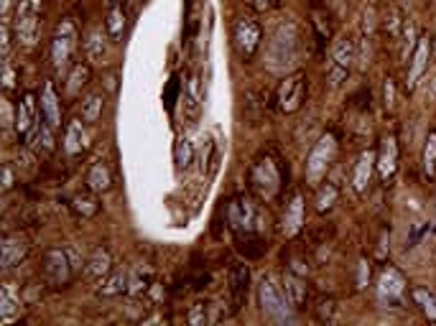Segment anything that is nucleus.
I'll list each match as a JSON object with an SVG mask.
<instances>
[{
  "label": "nucleus",
  "instance_id": "nucleus-1",
  "mask_svg": "<svg viewBox=\"0 0 436 326\" xmlns=\"http://www.w3.org/2000/svg\"><path fill=\"white\" fill-rule=\"evenodd\" d=\"M225 220L227 229L235 237V248L247 257L258 260L271 248V232H273V220L268 217L263 201L253 194H233L225 201Z\"/></svg>",
  "mask_w": 436,
  "mask_h": 326
},
{
  "label": "nucleus",
  "instance_id": "nucleus-2",
  "mask_svg": "<svg viewBox=\"0 0 436 326\" xmlns=\"http://www.w3.org/2000/svg\"><path fill=\"white\" fill-rule=\"evenodd\" d=\"M289 189V166L278 150H261L247 166V192L263 204L281 201Z\"/></svg>",
  "mask_w": 436,
  "mask_h": 326
},
{
  "label": "nucleus",
  "instance_id": "nucleus-3",
  "mask_svg": "<svg viewBox=\"0 0 436 326\" xmlns=\"http://www.w3.org/2000/svg\"><path fill=\"white\" fill-rule=\"evenodd\" d=\"M258 301H261V311L268 321H275V324H286V321H294V304L291 298L286 296L283 285L275 283L273 276H266L258 285Z\"/></svg>",
  "mask_w": 436,
  "mask_h": 326
},
{
  "label": "nucleus",
  "instance_id": "nucleus-4",
  "mask_svg": "<svg viewBox=\"0 0 436 326\" xmlns=\"http://www.w3.org/2000/svg\"><path fill=\"white\" fill-rule=\"evenodd\" d=\"M306 97H309V77H306V71H294L289 77H283L281 85L275 87V107L281 113L301 110Z\"/></svg>",
  "mask_w": 436,
  "mask_h": 326
},
{
  "label": "nucleus",
  "instance_id": "nucleus-5",
  "mask_svg": "<svg viewBox=\"0 0 436 326\" xmlns=\"http://www.w3.org/2000/svg\"><path fill=\"white\" fill-rule=\"evenodd\" d=\"M41 278L51 288H67L74 281V268L64 248H49L41 257Z\"/></svg>",
  "mask_w": 436,
  "mask_h": 326
},
{
  "label": "nucleus",
  "instance_id": "nucleus-6",
  "mask_svg": "<svg viewBox=\"0 0 436 326\" xmlns=\"http://www.w3.org/2000/svg\"><path fill=\"white\" fill-rule=\"evenodd\" d=\"M261 41H263V31L261 26H258V21L255 18H250V15H243V18H238L233 26V49L235 54H238L240 62H253L255 54H258V49H261Z\"/></svg>",
  "mask_w": 436,
  "mask_h": 326
},
{
  "label": "nucleus",
  "instance_id": "nucleus-7",
  "mask_svg": "<svg viewBox=\"0 0 436 326\" xmlns=\"http://www.w3.org/2000/svg\"><path fill=\"white\" fill-rule=\"evenodd\" d=\"M337 150H339V143L334 133H324L317 141V146L311 148L309 158H306V176H309L311 186H317L327 176V169L334 163Z\"/></svg>",
  "mask_w": 436,
  "mask_h": 326
},
{
  "label": "nucleus",
  "instance_id": "nucleus-8",
  "mask_svg": "<svg viewBox=\"0 0 436 326\" xmlns=\"http://www.w3.org/2000/svg\"><path fill=\"white\" fill-rule=\"evenodd\" d=\"M74 51H77V29L71 21H62L54 38H51V64H54V69H67L71 64Z\"/></svg>",
  "mask_w": 436,
  "mask_h": 326
},
{
  "label": "nucleus",
  "instance_id": "nucleus-9",
  "mask_svg": "<svg viewBox=\"0 0 436 326\" xmlns=\"http://www.w3.org/2000/svg\"><path fill=\"white\" fill-rule=\"evenodd\" d=\"M398 158H401V146H398V135L388 133L380 138L378 153H375V169L383 184H390L398 171Z\"/></svg>",
  "mask_w": 436,
  "mask_h": 326
},
{
  "label": "nucleus",
  "instance_id": "nucleus-10",
  "mask_svg": "<svg viewBox=\"0 0 436 326\" xmlns=\"http://www.w3.org/2000/svg\"><path fill=\"white\" fill-rule=\"evenodd\" d=\"M39 15H41V0H21L15 8V36L18 43H34L39 34Z\"/></svg>",
  "mask_w": 436,
  "mask_h": 326
},
{
  "label": "nucleus",
  "instance_id": "nucleus-11",
  "mask_svg": "<svg viewBox=\"0 0 436 326\" xmlns=\"http://www.w3.org/2000/svg\"><path fill=\"white\" fill-rule=\"evenodd\" d=\"M375 288H378V296L386 301V304H393L398 306L403 301V296L408 293V283L403 273L393 265H386V268L380 270L378 281H375Z\"/></svg>",
  "mask_w": 436,
  "mask_h": 326
},
{
  "label": "nucleus",
  "instance_id": "nucleus-12",
  "mask_svg": "<svg viewBox=\"0 0 436 326\" xmlns=\"http://www.w3.org/2000/svg\"><path fill=\"white\" fill-rule=\"evenodd\" d=\"M31 253V240L26 234L15 232L3 237V248H0V262L3 270H13L15 265H21Z\"/></svg>",
  "mask_w": 436,
  "mask_h": 326
},
{
  "label": "nucleus",
  "instance_id": "nucleus-13",
  "mask_svg": "<svg viewBox=\"0 0 436 326\" xmlns=\"http://www.w3.org/2000/svg\"><path fill=\"white\" fill-rule=\"evenodd\" d=\"M227 283H230V301H233V311H240L247 301V285H250V268H247L245 262H233V265H230Z\"/></svg>",
  "mask_w": 436,
  "mask_h": 326
},
{
  "label": "nucleus",
  "instance_id": "nucleus-14",
  "mask_svg": "<svg viewBox=\"0 0 436 326\" xmlns=\"http://www.w3.org/2000/svg\"><path fill=\"white\" fill-rule=\"evenodd\" d=\"M39 107H41L43 120L54 130H62V94L57 92L54 82H43L41 94H39Z\"/></svg>",
  "mask_w": 436,
  "mask_h": 326
},
{
  "label": "nucleus",
  "instance_id": "nucleus-15",
  "mask_svg": "<svg viewBox=\"0 0 436 326\" xmlns=\"http://www.w3.org/2000/svg\"><path fill=\"white\" fill-rule=\"evenodd\" d=\"M39 115H41L39 97L34 92H26L15 102V130H18V135H29L39 122Z\"/></svg>",
  "mask_w": 436,
  "mask_h": 326
},
{
  "label": "nucleus",
  "instance_id": "nucleus-16",
  "mask_svg": "<svg viewBox=\"0 0 436 326\" xmlns=\"http://www.w3.org/2000/svg\"><path fill=\"white\" fill-rule=\"evenodd\" d=\"M431 49H434V43L426 34L418 36V43H416L414 49V57L408 62V77H406V85L408 90H414L416 82L423 77V71L429 69V57H431Z\"/></svg>",
  "mask_w": 436,
  "mask_h": 326
},
{
  "label": "nucleus",
  "instance_id": "nucleus-17",
  "mask_svg": "<svg viewBox=\"0 0 436 326\" xmlns=\"http://www.w3.org/2000/svg\"><path fill=\"white\" fill-rule=\"evenodd\" d=\"M283 232L286 237H296V234L304 229V197L301 192H294L286 204V212H283Z\"/></svg>",
  "mask_w": 436,
  "mask_h": 326
},
{
  "label": "nucleus",
  "instance_id": "nucleus-18",
  "mask_svg": "<svg viewBox=\"0 0 436 326\" xmlns=\"http://www.w3.org/2000/svg\"><path fill=\"white\" fill-rule=\"evenodd\" d=\"M283 291L291 298L294 309H304V306L309 304V285H306V278H304L301 273L289 270V273L283 276Z\"/></svg>",
  "mask_w": 436,
  "mask_h": 326
},
{
  "label": "nucleus",
  "instance_id": "nucleus-19",
  "mask_svg": "<svg viewBox=\"0 0 436 326\" xmlns=\"http://www.w3.org/2000/svg\"><path fill=\"white\" fill-rule=\"evenodd\" d=\"M110 273H113V255L105 248H95L85 265V276L90 281H105Z\"/></svg>",
  "mask_w": 436,
  "mask_h": 326
},
{
  "label": "nucleus",
  "instance_id": "nucleus-20",
  "mask_svg": "<svg viewBox=\"0 0 436 326\" xmlns=\"http://www.w3.org/2000/svg\"><path fill=\"white\" fill-rule=\"evenodd\" d=\"M64 153L69 158H77L85 153V120L77 118L64 130Z\"/></svg>",
  "mask_w": 436,
  "mask_h": 326
},
{
  "label": "nucleus",
  "instance_id": "nucleus-21",
  "mask_svg": "<svg viewBox=\"0 0 436 326\" xmlns=\"http://www.w3.org/2000/svg\"><path fill=\"white\" fill-rule=\"evenodd\" d=\"M90 77H92V69L87 64H71L69 77H67V82H64V97L77 99L79 92L90 85Z\"/></svg>",
  "mask_w": 436,
  "mask_h": 326
},
{
  "label": "nucleus",
  "instance_id": "nucleus-22",
  "mask_svg": "<svg viewBox=\"0 0 436 326\" xmlns=\"http://www.w3.org/2000/svg\"><path fill=\"white\" fill-rule=\"evenodd\" d=\"M373 169H375V156L373 153H362L352 169V189L357 194H362L370 186V178H373Z\"/></svg>",
  "mask_w": 436,
  "mask_h": 326
},
{
  "label": "nucleus",
  "instance_id": "nucleus-23",
  "mask_svg": "<svg viewBox=\"0 0 436 326\" xmlns=\"http://www.w3.org/2000/svg\"><path fill=\"white\" fill-rule=\"evenodd\" d=\"M87 189L95 194H105L113 189V171L107 169V163H92L90 173H87Z\"/></svg>",
  "mask_w": 436,
  "mask_h": 326
},
{
  "label": "nucleus",
  "instance_id": "nucleus-24",
  "mask_svg": "<svg viewBox=\"0 0 436 326\" xmlns=\"http://www.w3.org/2000/svg\"><path fill=\"white\" fill-rule=\"evenodd\" d=\"M408 296H411L414 306L426 316V319L436 321V293H431L429 288H423V285H411V288H408Z\"/></svg>",
  "mask_w": 436,
  "mask_h": 326
},
{
  "label": "nucleus",
  "instance_id": "nucleus-25",
  "mask_svg": "<svg viewBox=\"0 0 436 326\" xmlns=\"http://www.w3.org/2000/svg\"><path fill=\"white\" fill-rule=\"evenodd\" d=\"M71 212L79 214V217H85V220H90V217H95V214L100 212V204H97V194L95 192H79L77 197L71 199Z\"/></svg>",
  "mask_w": 436,
  "mask_h": 326
},
{
  "label": "nucleus",
  "instance_id": "nucleus-26",
  "mask_svg": "<svg viewBox=\"0 0 436 326\" xmlns=\"http://www.w3.org/2000/svg\"><path fill=\"white\" fill-rule=\"evenodd\" d=\"M186 113H189V120H197L199 107H202V79L199 74H191L189 85H186Z\"/></svg>",
  "mask_w": 436,
  "mask_h": 326
},
{
  "label": "nucleus",
  "instance_id": "nucleus-27",
  "mask_svg": "<svg viewBox=\"0 0 436 326\" xmlns=\"http://www.w3.org/2000/svg\"><path fill=\"white\" fill-rule=\"evenodd\" d=\"M125 26H128L125 10H123V6H118V3H115V6L110 8V13H107V18H105V34L115 41V38H120V36H123Z\"/></svg>",
  "mask_w": 436,
  "mask_h": 326
},
{
  "label": "nucleus",
  "instance_id": "nucleus-28",
  "mask_svg": "<svg viewBox=\"0 0 436 326\" xmlns=\"http://www.w3.org/2000/svg\"><path fill=\"white\" fill-rule=\"evenodd\" d=\"M421 166H423V176H426V181H434L436 178V130H431V133L426 135Z\"/></svg>",
  "mask_w": 436,
  "mask_h": 326
},
{
  "label": "nucleus",
  "instance_id": "nucleus-29",
  "mask_svg": "<svg viewBox=\"0 0 436 326\" xmlns=\"http://www.w3.org/2000/svg\"><path fill=\"white\" fill-rule=\"evenodd\" d=\"M21 306V293L13 296V285L6 283L3 291H0V311H3V324H11L13 321V311Z\"/></svg>",
  "mask_w": 436,
  "mask_h": 326
},
{
  "label": "nucleus",
  "instance_id": "nucleus-30",
  "mask_svg": "<svg viewBox=\"0 0 436 326\" xmlns=\"http://www.w3.org/2000/svg\"><path fill=\"white\" fill-rule=\"evenodd\" d=\"M105 113V97L100 92L90 94V97L82 102V120L85 122H97Z\"/></svg>",
  "mask_w": 436,
  "mask_h": 326
},
{
  "label": "nucleus",
  "instance_id": "nucleus-31",
  "mask_svg": "<svg viewBox=\"0 0 436 326\" xmlns=\"http://www.w3.org/2000/svg\"><path fill=\"white\" fill-rule=\"evenodd\" d=\"M337 199H339V189H337V186L329 184V181H324V184L317 189V199H314V204H317V212L319 214L329 212Z\"/></svg>",
  "mask_w": 436,
  "mask_h": 326
},
{
  "label": "nucleus",
  "instance_id": "nucleus-32",
  "mask_svg": "<svg viewBox=\"0 0 436 326\" xmlns=\"http://www.w3.org/2000/svg\"><path fill=\"white\" fill-rule=\"evenodd\" d=\"M123 291H128V278L120 270H113L100 285V296H120Z\"/></svg>",
  "mask_w": 436,
  "mask_h": 326
},
{
  "label": "nucleus",
  "instance_id": "nucleus-33",
  "mask_svg": "<svg viewBox=\"0 0 436 326\" xmlns=\"http://www.w3.org/2000/svg\"><path fill=\"white\" fill-rule=\"evenodd\" d=\"M85 54L90 62H95V59H100L102 54H105V34H102V29H95L87 34L85 38Z\"/></svg>",
  "mask_w": 436,
  "mask_h": 326
},
{
  "label": "nucleus",
  "instance_id": "nucleus-34",
  "mask_svg": "<svg viewBox=\"0 0 436 326\" xmlns=\"http://www.w3.org/2000/svg\"><path fill=\"white\" fill-rule=\"evenodd\" d=\"M191 161H194V148H191L189 141H184V138H179L174 146V163L176 169H186V166H191Z\"/></svg>",
  "mask_w": 436,
  "mask_h": 326
},
{
  "label": "nucleus",
  "instance_id": "nucleus-35",
  "mask_svg": "<svg viewBox=\"0 0 436 326\" xmlns=\"http://www.w3.org/2000/svg\"><path fill=\"white\" fill-rule=\"evenodd\" d=\"M179 94H182V82H179V74H171L169 82H166V90H163V107L174 113L176 102H179Z\"/></svg>",
  "mask_w": 436,
  "mask_h": 326
},
{
  "label": "nucleus",
  "instance_id": "nucleus-36",
  "mask_svg": "<svg viewBox=\"0 0 436 326\" xmlns=\"http://www.w3.org/2000/svg\"><path fill=\"white\" fill-rule=\"evenodd\" d=\"M334 313H337V301L334 298H322L317 306V316L322 321H334Z\"/></svg>",
  "mask_w": 436,
  "mask_h": 326
},
{
  "label": "nucleus",
  "instance_id": "nucleus-37",
  "mask_svg": "<svg viewBox=\"0 0 436 326\" xmlns=\"http://www.w3.org/2000/svg\"><path fill=\"white\" fill-rule=\"evenodd\" d=\"M186 319H189V324H204V321H207V306H204V304H194Z\"/></svg>",
  "mask_w": 436,
  "mask_h": 326
},
{
  "label": "nucleus",
  "instance_id": "nucleus-38",
  "mask_svg": "<svg viewBox=\"0 0 436 326\" xmlns=\"http://www.w3.org/2000/svg\"><path fill=\"white\" fill-rule=\"evenodd\" d=\"M253 3L258 10H273V8L281 6V0H253Z\"/></svg>",
  "mask_w": 436,
  "mask_h": 326
},
{
  "label": "nucleus",
  "instance_id": "nucleus-39",
  "mask_svg": "<svg viewBox=\"0 0 436 326\" xmlns=\"http://www.w3.org/2000/svg\"><path fill=\"white\" fill-rule=\"evenodd\" d=\"M13 189V169L6 166V184H3V192H11Z\"/></svg>",
  "mask_w": 436,
  "mask_h": 326
},
{
  "label": "nucleus",
  "instance_id": "nucleus-40",
  "mask_svg": "<svg viewBox=\"0 0 436 326\" xmlns=\"http://www.w3.org/2000/svg\"><path fill=\"white\" fill-rule=\"evenodd\" d=\"M110 3H115V0H110Z\"/></svg>",
  "mask_w": 436,
  "mask_h": 326
}]
</instances>
